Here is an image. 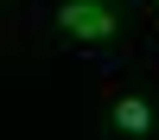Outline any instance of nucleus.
I'll use <instances>...</instances> for the list:
<instances>
[{
    "mask_svg": "<svg viewBox=\"0 0 159 140\" xmlns=\"http://www.w3.org/2000/svg\"><path fill=\"white\" fill-rule=\"evenodd\" d=\"M57 25L70 38H83V45H108V38L121 32V19L108 13V0H64V7H57Z\"/></svg>",
    "mask_w": 159,
    "mask_h": 140,
    "instance_id": "obj_1",
    "label": "nucleus"
},
{
    "mask_svg": "<svg viewBox=\"0 0 159 140\" xmlns=\"http://www.w3.org/2000/svg\"><path fill=\"white\" fill-rule=\"evenodd\" d=\"M115 134L147 140V134H153V102H147V96H115Z\"/></svg>",
    "mask_w": 159,
    "mask_h": 140,
    "instance_id": "obj_2",
    "label": "nucleus"
},
{
    "mask_svg": "<svg viewBox=\"0 0 159 140\" xmlns=\"http://www.w3.org/2000/svg\"><path fill=\"white\" fill-rule=\"evenodd\" d=\"M153 7H159V0H153Z\"/></svg>",
    "mask_w": 159,
    "mask_h": 140,
    "instance_id": "obj_3",
    "label": "nucleus"
}]
</instances>
